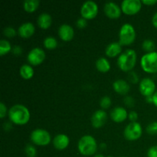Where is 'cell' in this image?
Masks as SVG:
<instances>
[{"instance_id": "cell-1", "label": "cell", "mask_w": 157, "mask_h": 157, "mask_svg": "<svg viewBox=\"0 0 157 157\" xmlns=\"http://www.w3.org/2000/svg\"><path fill=\"white\" fill-rule=\"evenodd\" d=\"M8 115L10 122L15 125H25L30 120V112L22 104H15L12 106L9 109Z\"/></svg>"}, {"instance_id": "cell-2", "label": "cell", "mask_w": 157, "mask_h": 157, "mask_svg": "<svg viewBox=\"0 0 157 157\" xmlns=\"http://www.w3.org/2000/svg\"><path fill=\"white\" fill-rule=\"evenodd\" d=\"M136 52L133 49H127L118 57L117 65L123 71L130 72L136 65Z\"/></svg>"}, {"instance_id": "cell-3", "label": "cell", "mask_w": 157, "mask_h": 157, "mask_svg": "<svg viewBox=\"0 0 157 157\" xmlns=\"http://www.w3.org/2000/svg\"><path fill=\"white\" fill-rule=\"evenodd\" d=\"M98 149V146L96 140L90 135H84L78 141V150L83 156H93L97 153Z\"/></svg>"}, {"instance_id": "cell-4", "label": "cell", "mask_w": 157, "mask_h": 157, "mask_svg": "<svg viewBox=\"0 0 157 157\" xmlns=\"http://www.w3.org/2000/svg\"><path fill=\"white\" fill-rule=\"evenodd\" d=\"M136 39V31L130 23H125L121 26L119 32V41L122 46H128L133 44Z\"/></svg>"}, {"instance_id": "cell-5", "label": "cell", "mask_w": 157, "mask_h": 157, "mask_svg": "<svg viewBox=\"0 0 157 157\" xmlns=\"http://www.w3.org/2000/svg\"><path fill=\"white\" fill-rule=\"evenodd\" d=\"M140 65L143 70L149 74L157 73V52L146 53L141 58Z\"/></svg>"}, {"instance_id": "cell-6", "label": "cell", "mask_w": 157, "mask_h": 157, "mask_svg": "<svg viewBox=\"0 0 157 157\" xmlns=\"http://www.w3.org/2000/svg\"><path fill=\"white\" fill-rule=\"evenodd\" d=\"M30 140L35 145L44 146L48 145L52 141L51 135L47 130L43 129H35L31 133Z\"/></svg>"}, {"instance_id": "cell-7", "label": "cell", "mask_w": 157, "mask_h": 157, "mask_svg": "<svg viewBox=\"0 0 157 157\" xmlns=\"http://www.w3.org/2000/svg\"><path fill=\"white\" fill-rule=\"evenodd\" d=\"M142 126L138 122H130L126 126L124 131V137L129 141H134L142 136Z\"/></svg>"}, {"instance_id": "cell-8", "label": "cell", "mask_w": 157, "mask_h": 157, "mask_svg": "<svg viewBox=\"0 0 157 157\" xmlns=\"http://www.w3.org/2000/svg\"><path fill=\"white\" fill-rule=\"evenodd\" d=\"M98 14V6L94 1H86L81 8V17L86 20L94 18Z\"/></svg>"}, {"instance_id": "cell-9", "label": "cell", "mask_w": 157, "mask_h": 157, "mask_svg": "<svg viewBox=\"0 0 157 157\" xmlns=\"http://www.w3.org/2000/svg\"><path fill=\"white\" fill-rule=\"evenodd\" d=\"M121 8L125 15H136L142 8V2L140 0H124L121 2Z\"/></svg>"}, {"instance_id": "cell-10", "label": "cell", "mask_w": 157, "mask_h": 157, "mask_svg": "<svg viewBox=\"0 0 157 157\" xmlns=\"http://www.w3.org/2000/svg\"><path fill=\"white\" fill-rule=\"evenodd\" d=\"M45 58V52L41 48H34L27 55V60L31 65L37 66L41 64Z\"/></svg>"}, {"instance_id": "cell-11", "label": "cell", "mask_w": 157, "mask_h": 157, "mask_svg": "<svg viewBox=\"0 0 157 157\" xmlns=\"http://www.w3.org/2000/svg\"><path fill=\"white\" fill-rule=\"evenodd\" d=\"M140 92L144 97L153 96L156 90V84L150 78H145L140 81L139 84Z\"/></svg>"}, {"instance_id": "cell-12", "label": "cell", "mask_w": 157, "mask_h": 157, "mask_svg": "<svg viewBox=\"0 0 157 157\" xmlns=\"http://www.w3.org/2000/svg\"><path fill=\"white\" fill-rule=\"evenodd\" d=\"M104 13L110 19H117L122 13L121 8L117 3L113 2H108L105 3L104 6Z\"/></svg>"}, {"instance_id": "cell-13", "label": "cell", "mask_w": 157, "mask_h": 157, "mask_svg": "<svg viewBox=\"0 0 157 157\" xmlns=\"http://www.w3.org/2000/svg\"><path fill=\"white\" fill-rule=\"evenodd\" d=\"M107 121V114L104 110H96L93 113L90 119L92 127L98 129L102 127Z\"/></svg>"}, {"instance_id": "cell-14", "label": "cell", "mask_w": 157, "mask_h": 157, "mask_svg": "<svg viewBox=\"0 0 157 157\" xmlns=\"http://www.w3.org/2000/svg\"><path fill=\"white\" fill-rule=\"evenodd\" d=\"M128 114L127 110L122 107H117L113 108L110 112V117L112 121L115 123H122L128 117Z\"/></svg>"}, {"instance_id": "cell-15", "label": "cell", "mask_w": 157, "mask_h": 157, "mask_svg": "<svg viewBox=\"0 0 157 157\" xmlns=\"http://www.w3.org/2000/svg\"><path fill=\"white\" fill-rule=\"evenodd\" d=\"M52 144L56 150H64L68 147L69 144H70V140L67 135L64 134V133H60L55 136L52 140Z\"/></svg>"}, {"instance_id": "cell-16", "label": "cell", "mask_w": 157, "mask_h": 157, "mask_svg": "<svg viewBox=\"0 0 157 157\" xmlns=\"http://www.w3.org/2000/svg\"><path fill=\"white\" fill-rule=\"evenodd\" d=\"M58 35L60 38L64 41H69L73 39L75 32L74 29L67 24H63L58 29Z\"/></svg>"}, {"instance_id": "cell-17", "label": "cell", "mask_w": 157, "mask_h": 157, "mask_svg": "<svg viewBox=\"0 0 157 157\" xmlns=\"http://www.w3.org/2000/svg\"><path fill=\"white\" fill-rule=\"evenodd\" d=\"M35 25L32 22H25L18 27V34L22 38H29L35 33Z\"/></svg>"}, {"instance_id": "cell-18", "label": "cell", "mask_w": 157, "mask_h": 157, "mask_svg": "<svg viewBox=\"0 0 157 157\" xmlns=\"http://www.w3.org/2000/svg\"><path fill=\"white\" fill-rule=\"evenodd\" d=\"M122 53V45L119 42H112L107 46L105 54L109 58L119 57Z\"/></svg>"}, {"instance_id": "cell-19", "label": "cell", "mask_w": 157, "mask_h": 157, "mask_svg": "<svg viewBox=\"0 0 157 157\" xmlns=\"http://www.w3.org/2000/svg\"><path fill=\"white\" fill-rule=\"evenodd\" d=\"M113 87L114 91L121 95L127 94L130 90V87L128 83L122 79L115 81L113 84Z\"/></svg>"}, {"instance_id": "cell-20", "label": "cell", "mask_w": 157, "mask_h": 157, "mask_svg": "<svg viewBox=\"0 0 157 157\" xmlns=\"http://www.w3.org/2000/svg\"><path fill=\"white\" fill-rule=\"evenodd\" d=\"M52 16H51L49 14L45 13V12L40 14L39 16L38 17V19H37L38 25L42 29H48V28L52 25Z\"/></svg>"}, {"instance_id": "cell-21", "label": "cell", "mask_w": 157, "mask_h": 157, "mask_svg": "<svg viewBox=\"0 0 157 157\" xmlns=\"http://www.w3.org/2000/svg\"><path fill=\"white\" fill-rule=\"evenodd\" d=\"M95 65H96L97 69L102 73H107L110 69V62L105 58H100L99 59L97 60Z\"/></svg>"}, {"instance_id": "cell-22", "label": "cell", "mask_w": 157, "mask_h": 157, "mask_svg": "<svg viewBox=\"0 0 157 157\" xmlns=\"http://www.w3.org/2000/svg\"><path fill=\"white\" fill-rule=\"evenodd\" d=\"M20 75L25 80H29L33 77L34 70L30 64H23L20 67Z\"/></svg>"}, {"instance_id": "cell-23", "label": "cell", "mask_w": 157, "mask_h": 157, "mask_svg": "<svg viewBox=\"0 0 157 157\" xmlns=\"http://www.w3.org/2000/svg\"><path fill=\"white\" fill-rule=\"evenodd\" d=\"M38 0H26L23 2V9L29 13H32L38 9L39 6Z\"/></svg>"}, {"instance_id": "cell-24", "label": "cell", "mask_w": 157, "mask_h": 157, "mask_svg": "<svg viewBox=\"0 0 157 157\" xmlns=\"http://www.w3.org/2000/svg\"><path fill=\"white\" fill-rule=\"evenodd\" d=\"M12 50V45L8 40L2 39L0 41V55L1 56L6 55Z\"/></svg>"}, {"instance_id": "cell-25", "label": "cell", "mask_w": 157, "mask_h": 157, "mask_svg": "<svg viewBox=\"0 0 157 157\" xmlns=\"http://www.w3.org/2000/svg\"><path fill=\"white\" fill-rule=\"evenodd\" d=\"M43 44H44L45 48L48 49V50H53V49L56 48L58 46V41L55 39V38L49 36L44 38Z\"/></svg>"}, {"instance_id": "cell-26", "label": "cell", "mask_w": 157, "mask_h": 157, "mask_svg": "<svg viewBox=\"0 0 157 157\" xmlns=\"http://www.w3.org/2000/svg\"><path fill=\"white\" fill-rule=\"evenodd\" d=\"M142 48L147 53H150V52H155V48H156V44L153 41L150 39H146L144 40V42L142 44Z\"/></svg>"}, {"instance_id": "cell-27", "label": "cell", "mask_w": 157, "mask_h": 157, "mask_svg": "<svg viewBox=\"0 0 157 157\" xmlns=\"http://www.w3.org/2000/svg\"><path fill=\"white\" fill-rule=\"evenodd\" d=\"M25 153L27 157H36L37 150L32 144H28L25 147Z\"/></svg>"}, {"instance_id": "cell-28", "label": "cell", "mask_w": 157, "mask_h": 157, "mask_svg": "<svg viewBox=\"0 0 157 157\" xmlns=\"http://www.w3.org/2000/svg\"><path fill=\"white\" fill-rule=\"evenodd\" d=\"M111 99L109 96H104L103 97L100 101V105H101V108L105 110V109H108L109 107L111 106Z\"/></svg>"}, {"instance_id": "cell-29", "label": "cell", "mask_w": 157, "mask_h": 157, "mask_svg": "<svg viewBox=\"0 0 157 157\" xmlns=\"http://www.w3.org/2000/svg\"><path fill=\"white\" fill-rule=\"evenodd\" d=\"M146 131L148 134L153 136V135L157 134V122L154 121V122H152L149 124L148 126L146 128Z\"/></svg>"}, {"instance_id": "cell-30", "label": "cell", "mask_w": 157, "mask_h": 157, "mask_svg": "<svg viewBox=\"0 0 157 157\" xmlns=\"http://www.w3.org/2000/svg\"><path fill=\"white\" fill-rule=\"evenodd\" d=\"M3 34L6 37L9 38H14V37L16 35L17 32L14 28L12 27H6L5 28L4 30H3Z\"/></svg>"}, {"instance_id": "cell-31", "label": "cell", "mask_w": 157, "mask_h": 157, "mask_svg": "<svg viewBox=\"0 0 157 157\" xmlns=\"http://www.w3.org/2000/svg\"><path fill=\"white\" fill-rule=\"evenodd\" d=\"M127 79L130 82L133 83V84H136L139 81V77H138L137 74L134 71H130L127 75Z\"/></svg>"}, {"instance_id": "cell-32", "label": "cell", "mask_w": 157, "mask_h": 157, "mask_svg": "<svg viewBox=\"0 0 157 157\" xmlns=\"http://www.w3.org/2000/svg\"><path fill=\"white\" fill-rule=\"evenodd\" d=\"M147 157H157V145L149 148L147 151Z\"/></svg>"}, {"instance_id": "cell-33", "label": "cell", "mask_w": 157, "mask_h": 157, "mask_svg": "<svg viewBox=\"0 0 157 157\" xmlns=\"http://www.w3.org/2000/svg\"><path fill=\"white\" fill-rule=\"evenodd\" d=\"M87 20L85 18H82V17L78 18L76 21V25L78 29H84V28H85L87 26Z\"/></svg>"}, {"instance_id": "cell-34", "label": "cell", "mask_w": 157, "mask_h": 157, "mask_svg": "<svg viewBox=\"0 0 157 157\" xmlns=\"http://www.w3.org/2000/svg\"><path fill=\"white\" fill-rule=\"evenodd\" d=\"M124 104L129 107H132L134 106L135 101L131 96H127L125 98H124Z\"/></svg>"}, {"instance_id": "cell-35", "label": "cell", "mask_w": 157, "mask_h": 157, "mask_svg": "<svg viewBox=\"0 0 157 157\" xmlns=\"http://www.w3.org/2000/svg\"><path fill=\"white\" fill-rule=\"evenodd\" d=\"M6 113H7V107L5 105L4 103H0V118L3 119L6 117Z\"/></svg>"}, {"instance_id": "cell-36", "label": "cell", "mask_w": 157, "mask_h": 157, "mask_svg": "<svg viewBox=\"0 0 157 157\" xmlns=\"http://www.w3.org/2000/svg\"><path fill=\"white\" fill-rule=\"evenodd\" d=\"M128 118L131 122H136L138 119V114L136 111H130L128 114Z\"/></svg>"}, {"instance_id": "cell-37", "label": "cell", "mask_w": 157, "mask_h": 157, "mask_svg": "<svg viewBox=\"0 0 157 157\" xmlns=\"http://www.w3.org/2000/svg\"><path fill=\"white\" fill-rule=\"evenodd\" d=\"M12 52L15 55H17V56L18 55V56H19V55H21V53H22V48H21V47H20V46L18 45L14 46V47L12 48Z\"/></svg>"}, {"instance_id": "cell-38", "label": "cell", "mask_w": 157, "mask_h": 157, "mask_svg": "<svg viewBox=\"0 0 157 157\" xmlns=\"http://www.w3.org/2000/svg\"><path fill=\"white\" fill-rule=\"evenodd\" d=\"M141 2L143 4L147 5V6H154L157 3V0H143Z\"/></svg>"}, {"instance_id": "cell-39", "label": "cell", "mask_w": 157, "mask_h": 157, "mask_svg": "<svg viewBox=\"0 0 157 157\" xmlns=\"http://www.w3.org/2000/svg\"><path fill=\"white\" fill-rule=\"evenodd\" d=\"M3 128L6 131H9L12 129V123L11 122H6L3 125Z\"/></svg>"}, {"instance_id": "cell-40", "label": "cell", "mask_w": 157, "mask_h": 157, "mask_svg": "<svg viewBox=\"0 0 157 157\" xmlns=\"http://www.w3.org/2000/svg\"><path fill=\"white\" fill-rule=\"evenodd\" d=\"M152 24L157 29V12L153 15V18H152Z\"/></svg>"}, {"instance_id": "cell-41", "label": "cell", "mask_w": 157, "mask_h": 157, "mask_svg": "<svg viewBox=\"0 0 157 157\" xmlns=\"http://www.w3.org/2000/svg\"><path fill=\"white\" fill-rule=\"evenodd\" d=\"M153 104L157 107V90L153 95Z\"/></svg>"}, {"instance_id": "cell-42", "label": "cell", "mask_w": 157, "mask_h": 157, "mask_svg": "<svg viewBox=\"0 0 157 157\" xmlns=\"http://www.w3.org/2000/svg\"><path fill=\"white\" fill-rule=\"evenodd\" d=\"M146 101L149 104H153V96L146 97Z\"/></svg>"}, {"instance_id": "cell-43", "label": "cell", "mask_w": 157, "mask_h": 157, "mask_svg": "<svg viewBox=\"0 0 157 157\" xmlns=\"http://www.w3.org/2000/svg\"><path fill=\"white\" fill-rule=\"evenodd\" d=\"M94 157H104V155L101 154V153H98V154L95 155Z\"/></svg>"}, {"instance_id": "cell-44", "label": "cell", "mask_w": 157, "mask_h": 157, "mask_svg": "<svg viewBox=\"0 0 157 157\" xmlns=\"http://www.w3.org/2000/svg\"><path fill=\"white\" fill-rule=\"evenodd\" d=\"M101 149H102V150H104V149H106V144H102L101 145Z\"/></svg>"}, {"instance_id": "cell-45", "label": "cell", "mask_w": 157, "mask_h": 157, "mask_svg": "<svg viewBox=\"0 0 157 157\" xmlns=\"http://www.w3.org/2000/svg\"><path fill=\"white\" fill-rule=\"evenodd\" d=\"M107 157H113V156H107Z\"/></svg>"}, {"instance_id": "cell-46", "label": "cell", "mask_w": 157, "mask_h": 157, "mask_svg": "<svg viewBox=\"0 0 157 157\" xmlns=\"http://www.w3.org/2000/svg\"><path fill=\"white\" fill-rule=\"evenodd\" d=\"M121 157H126V156H121Z\"/></svg>"}]
</instances>
